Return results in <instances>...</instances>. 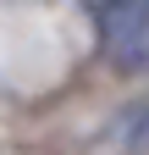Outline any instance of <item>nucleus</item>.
I'll list each match as a JSON object with an SVG mask.
<instances>
[{
	"instance_id": "2",
	"label": "nucleus",
	"mask_w": 149,
	"mask_h": 155,
	"mask_svg": "<svg viewBox=\"0 0 149 155\" xmlns=\"http://www.w3.org/2000/svg\"><path fill=\"white\" fill-rule=\"evenodd\" d=\"M116 139H127V144L149 150V105H133V111H127V122L116 127Z\"/></svg>"
},
{
	"instance_id": "1",
	"label": "nucleus",
	"mask_w": 149,
	"mask_h": 155,
	"mask_svg": "<svg viewBox=\"0 0 149 155\" xmlns=\"http://www.w3.org/2000/svg\"><path fill=\"white\" fill-rule=\"evenodd\" d=\"M94 28H100V55L116 72L149 67V0H100Z\"/></svg>"
}]
</instances>
